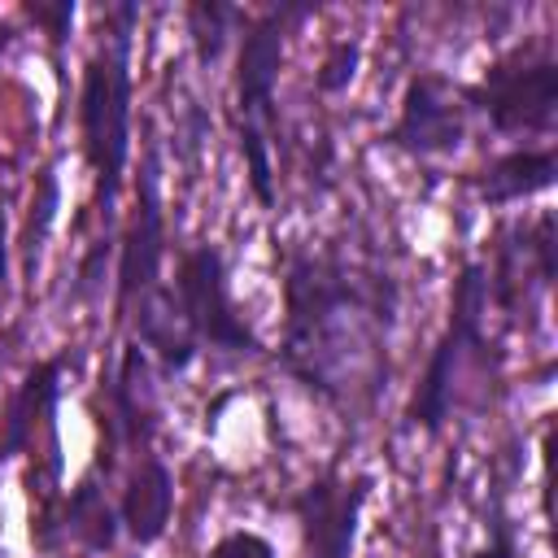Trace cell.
<instances>
[{
    "label": "cell",
    "mask_w": 558,
    "mask_h": 558,
    "mask_svg": "<svg viewBox=\"0 0 558 558\" xmlns=\"http://www.w3.org/2000/svg\"><path fill=\"white\" fill-rule=\"evenodd\" d=\"M113 31L87 57L78 83V140L83 161L96 174V201L109 209L118 196V179L131 157V26L140 17L135 4L109 9Z\"/></svg>",
    "instance_id": "2"
},
{
    "label": "cell",
    "mask_w": 558,
    "mask_h": 558,
    "mask_svg": "<svg viewBox=\"0 0 558 558\" xmlns=\"http://www.w3.org/2000/svg\"><path fill=\"white\" fill-rule=\"evenodd\" d=\"M305 9H266L262 17L244 22L240 39V74H235V109H240V153L248 161V183L262 205H275L270 187V126H275V83L283 65L288 22Z\"/></svg>",
    "instance_id": "3"
},
{
    "label": "cell",
    "mask_w": 558,
    "mask_h": 558,
    "mask_svg": "<svg viewBox=\"0 0 558 558\" xmlns=\"http://www.w3.org/2000/svg\"><path fill=\"white\" fill-rule=\"evenodd\" d=\"M554 144H541V148H510L501 153L497 161H488L471 183H475V196L484 205H514L523 196H536L554 183Z\"/></svg>",
    "instance_id": "12"
},
{
    "label": "cell",
    "mask_w": 558,
    "mask_h": 558,
    "mask_svg": "<svg viewBox=\"0 0 558 558\" xmlns=\"http://www.w3.org/2000/svg\"><path fill=\"white\" fill-rule=\"evenodd\" d=\"M462 100L475 105L497 135H549L558 109V61L549 35L497 57L480 83L462 87Z\"/></svg>",
    "instance_id": "5"
},
{
    "label": "cell",
    "mask_w": 558,
    "mask_h": 558,
    "mask_svg": "<svg viewBox=\"0 0 558 558\" xmlns=\"http://www.w3.org/2000/svg\"><path fill=\"white\" fill-rule=\"evenodd\" d=\"M65 532L83 545V549H109L118 536V510L105 501V493L96 488V475H83L70 497H65Z\"/></svg>",
    "instance_id": "14"
},
{
    "label": "cell",
    "mask_w": 558,
    "mask_h": 558,
    "mask_svg": "<svg viewBox=\"0 0 558 558\" xmlns=\"http://www.w3.org/2000/svg\"><path fill=\"white\" fill-rule=\"evenodd\" d=\"M209 558H275V545L262 532H227L222 541H214Z\"/></svg>",
    "instance_id": "17"
},
{
    "label": "cell",
    "mask_w": 558,
    "mask_h": 558,
    "mask_svg": "<svg viewBox=\"0 0 558 558\" xmlns=\"http://www.w3.org/2000/svg\"><path fill=\"white\" fill-rule=\"evenodd\" d=\"M371 497V475H318L292 497V514L301 523V545L310 558H353L357 519Z\"/></svg>",
    "instance_id": "8"
},
{
    "label": "cell",
    "mask_w": 558,
    "mask_h": 558,
    "mask_svg": "<svg viewBox=\"0 0 558 558\" xmlns=\"http://www.w3.org/2000/svg\"><path fill=\"white\" fill-rule=\"evenodd\" d=\"M484 305H488V270L480 262H466L458 283H453V305H449V323L427 357V371L405 405V418L423 432H440L458 405V392H462V375L471 362H488V349H484Z\"/></svg>",
    "instance_id": "4"
},
{
    "label": "cell",
    "mask_w": 558,
    "mask_h": 558,
    "mask_svg": "<svg viewBox=\"0 0 558 558\" xmlns=\"http://www.w3.org/2000/svg\"><path fill=\"white\" fill-rule=\"evenodd\" d=\"M283 366L327 401H353L384 375L397 283L340 253H292L283 275Z\"/></svg>",
    "instance_id": "1"
},
{
    "label": "cell",
    "mask_w": 558,
    "mask_h": 558,
    "mask_svg": "<svg viewBox=\"0 0 558 558\" xmlns=\"http://www.w3.org/2000/svg\"><path fill=\"white\" fill-rule=\"evenodd\" d=\"M235 17H240V13L227 9V4H218V0H209V4H192V9H187V31H192L196 57H201L205 65L218 61V52H222V44H227V26H231Z\"/></svg>",
    "instance_id": "15"
},
{
    "label": "cell",
    "mask_w": 558,
    "mask_h": 558,
    "mask_svg": "<svg viewBox=\"0 0 558 558\" xmlns=\"http://www.w3.org/2000/svg\"><path fill=\"white\" fill-rule=\"evenodd\" d=\"M166 257V222H161V196H157V157L148 153L144 174H140V196H135V218L122 231L118 248V310L131 314L161 275Z\"/></svg>",
    "instance_id": "9"
},
{
    "label": "cell",
    "mask_w": 558,
    "mask_h": 558,
    "mask_svg": "<svg viewBox=\"0 0 558 558\" xmlns=\"http://www.w3.org/2000/svg\"><path fill=\"white\" fill-rule=\"evenodd\" d=\"M57 401H61V362L57 357L35 362L9 401L4 432H0V462H9L17 453L35 458L39 440L48 453H57Z\"/></svg>",
    "instance_id": "10"
},
{
    "label": "cell",
    "mask_w": 558,
    "mask_h": 558,
    "mask_svg": "<svg viewBox=\"0 0 558 558\" xmlns=\"http://www.w3.org/2000/svg\"><path fill=\"white\" fill-rule=\"evenodd\" d=\"M174 514V475L157 453H144L140 466L131 471L122 501H118V523L131 532V541L153 545L166 536Z\"/></svg>",
    "instance_id": "11"
},
{
    "label": "cell",
    "mask_w": 558,
    "mask_h": 558,
    "mask_svg": "<svg viewBox=\"0 0 558 558\" xmlns=\"http://www.w3.org/2000/svg\"><path fill=\"white\" fill-rule=\"evenodd\" d=\"M357 44L353 39H340V44H331V52L323 57V65H318V92H344L349 83H353V70H357Z\"/></svg>",
    "instance_id": "16"
},
{
    "label": "cell",
    "mask_w": 558,
    "mask_h": 558,
    "mask_svg": "<svg viewBox=\"0 0 558 558\" xmlns=\"http://www.w3.org/2000/svg\"><path fill=\"white\" fill-rule=\"evenodd\" d=\"M170 296H174V310H179L183 327L192 331L196 349L209 344V349L231 353V357H257L262 353V340L253 336L240 305L231 301L227 262L214 244H196L179 257Z\"/></svg>",
    "instance_id": "6"
},
{
    "label": "cell",
    "mask_w": 558,
    "mask_h": 558,
    "mask_svg": "<svg viewBox=\"0 0 558 558\" xmlns=\"http://www.w3.org/2000/svg\"><path fill=\"white\" fill-rule=\"evenodd\" d=\"M510 554H514V549H510L506 541H497L493 549H484V554H475V558H510Z\"/></svg>",
    "instance_id": "19"
},
{
    "label": "cell",
    "mask_w": 558,
    "mask_h": 558,
    "mask_svg": "<svg viewBox=\"0 0 558 558\" xmlns=\"http://www.w3.org/2000/svg\"><path fill=\"white\" fill-rule=\"evenodd\" d=\"M462 140H466L462 87H453L440 74H414L405 83L401 113L384 135V144L414 157H436V153H453Z\"/></svg>",
    "instance_id": "7"
},
{
    "label": "cell",
    "mask_w": 558,
    "mask_h": 558,
    "mask_svg": "<svg viewBox=\"0 0 558 558\" xmlns=\"http://www.w3.org/2000/svg\"><path fill=\"white\" fill-rule=\"evenodd\" d=\"M35 22H44L48 26V39H52V52L61 57V44H65V26H70V17H74V4H57V9H44V4H35V9H26Z\"/></svg>",
    "instance_id": "18"
},
{
    "label": "cell",
    "mask_w": 558,
    "mask_h": 558,
    "mask_svg": "<svg viewBox=\"0 0 558 558\" xmlns=\"http://www.w3.org/2000/svg\"><path fill=\"white\" fill-rule=\"evenodd\" d=\"M135 336H140V344L161 362L166 375L187 371L192 357L201 353L196 340H192V331L183 327V318H179V310H174L170 288H161V283L135 305Z\"/></svg>",
    "instance_id": "13"
}]
</instances>
